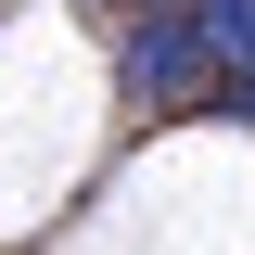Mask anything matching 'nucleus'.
Here are the masks:
<instances>
[{"label":"nucleus","instance_id":"1","mask_svg":"<svg viewBox=\"0 0 255 255\" xmlns=\"http://www.w3.org/2000/svg\"><path fill=\"white\" fill-rule=\"evenodd\" d=\"M115 90L140 115H217L230 64H217V38L191 26V13H153V26H115Z\"/></svg>","mask_w":255,"mask_h":255},{"label":"nucleus","instance_id":"2","mask_svg":"<svg viewBox=\"0 0 255 255\" xmlns=\"http://www.w3.org/2000/svg\"><path fill=\"white\" fill-rule=\"evenodd\" d=\"M191 26L217 38V64H255V0H204V13H191Z\"/></svg>","mask_w":255,"mask_h":255},{"label":"nucleus","instance_id":"3","mask_svg":"<svg viewBox=\"0 0 255 255\" xmlns=\"http://www.w3.org/2000/svg\"><path fill=\"white\" fill-rule=\"evenodd\" d=\"M217 115H230V128H255V64H230V90H217Z\"/></svg>","mask_w":255,"mask_h":255},{"label":"nucleus","instance_id":"4","mask_svg":"<svg viewBox=\"0 0 255 255\" xmlns=\"http://www.w3.org/2000/svg\"><path fill=\"white\" fill-rule=\"evenodd\" d=\"M179 13H204V0H179Z\"/></svg>","mask_w":255,"mask_h":255}]
</instances>
